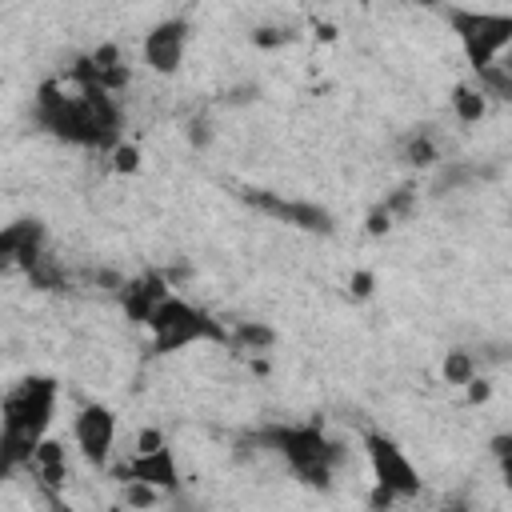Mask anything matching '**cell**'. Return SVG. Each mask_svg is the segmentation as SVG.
<instances>
[{"label": "cell", "mask_w": 512, "mask_h": 512, "mask_svg": "<svg viewBox=\"0 0 512 512\" xmlns=\"http://www.w3.org/2000/svg\"><path fill=\"white\" fill-rule=\"evenodd\" d=\"M32 120L52 140L72 144V148H88V152H112L124 140L120 100L96 84H84V80H76L72 88L64 80H44L32 96Z\"/></svg>", "instance_id": "1"}, {"label": "cell", "mask_w": 512, "mask_h": 512, "mask_svg": "<svg viewBox=\"0 0 512 512\" xmlns=\"http://www.w3.org/2000/svg\"><path fill=\"white\" fill-rule=\"evenodd\" d=\"M60 404V380L56 376H24L4 400H0V480L28 468L40 440L52 432Z\"/></svg>", "instance_id": "2"}, {"label": "cell", "mask_w": 512, "mask_h": 512, "mask_svg": "<svg viewBox=\"0 0 512 512\" xmlns=\"http://www.w3.org/2000/svg\"><path fill=\"white\" fill-rule=\"evenodd\" d=\"M252 440L264 452L280 456L284 468L308 488H328L344 460V448L320 424H268Z\"/></svg>", "instance_id": "3"}, {"label": "cell", "mask_w": 512, "mask_h": 512, "mask_svg": "<svg viewBox=\"0 0 512 512\" xmlns=\"http://www.w3.org/2000/svg\"><path fill=\"white\" fill-rule=\"evenodd\" d=\"M144 328H148V348L156 356H176L192 344H228V324L184 296H164Z\"/></svg>", "instance_id": "4"}, {"label": "cell", "mask_w": 512, "mask_h": 512, "mask_svg": "<svg viewBox=\"0 0 512 512\" xmlns=\"http://www.w3.org/2000/svg\"><path fill=\"white\" fill-rule=\"evenodd\" d=\"M444 20L452 24L460 52L472 72L496 64L508 56L512 44V16L508 12H472V8H444Z\"/></svg>", "instance_id": "5"}, {"label": "cell", "mask_w": 512, "mask_h": 512, "mask_svg": "<svg viewBox=\"0 0 512 512\" xmlns=\"http://www.w3.org/2000/svg\"><path fill=\"white\" fill-rule=\"evenodd\" d=\"M360 448H364L372 484L384 488L392 500H416V496L424 492V476H420L416 460L404 452L400 440H392V436L380 432V428H364V432H360Z\"/></svg>", "instance_id": "6"}, {"label": "cell", "mask_w": 512, "mask_h": 512, "mask_svg": "<svg viewBox=\"0 0 512 512\" xmlns=\"http://www.w3.org/2000/svg\"><path fill=\"white\" fill-rule=\"evenodd\" d=\"M116 412L108 404H80L72 416V448L80 452V460L88 468H108L112 452H116Z\"/></svg>", "instance_id": "7"}, {"label": "cell", "mask_w": 512, "mask_h": 512, "mask_svg": "<svg viewBox=\"0 0 512 512\" xmlns=\"http://www.w3.org/2000/svg\"><path fill=\"white\" fill-rule=\"evenodd\" d=\"M188 40H192V24L184 16H164L156 20L144 40H140V60L152 76H176L180 64H184V52H188Z\"/></svg>", "instance_id": "8"}, {"label": "cell", "mask_w": 512, "mask_h": 512, "mask_svg": "<svg viewBox=\"0 0 512 512\" xmlns=\"http://www.w3.org/2000/svg\"><path fill=\"white\" fill-rule=\"evenodd\" d=\"M44 252H48V232H44L40 220L20 216V220L0 228V276L28 272Z\"/></svg>", "instance_id": "9"}, {"label": "cell", "mask_w": 512, "mask_h": 512, "mask_svg": "<svg viewBox=\"0 0 512 512\" xmlns=\"http://www.w3.org/2000/svg\"><path fill=\"white\" fill-rule=\"evenodd\" d=\"M120 484L124 480H132V484H148L152 492H160V496H176L180 492V464H176V452L164 444V448H156V452H132L124 464H120Z\"/></svg>", "instance_id": "10"}, {"label": "cell", "mask_w": 512, "mask_h": 512, "mask_svg": "<svg viewBox=\"0 0 512 512\" xmlns=\"http://www.w3.org/2000/svg\"><path fill=\"white\" fill-rule=\"evenodd\" d=\"M260 212H268V216H276L280 224H292V228H300V232H320V236H332L336 232V220H332V212L324 208V204H312V200H288V196H280V192H256V196H248Z\"/></svg>", "instance_id": "11"}, {"label": "cell", "mask_w": 512, "mask_h": 512, "mask_svg": "<svg viewBox=\"0 0 512 512\" xmlns=\"http://www.w3.org/2000/svg\"><path fill=\"white\" fill-rule=\"evenodd\" d=\"M164 296H172V288H168V276L164 272H140V276H132V280H124L120 288H116V300H120V312L132 320V324H148V316L160 308V300Z\"/></svg>", "instance_id": "12"}, {"label": "cell", "mask_w": 512, "mask_h": 512, "mask_svg": "<svg viewBox=\"0 0 512 512\" xmlns=\"http://www.w3.org/2000/svg\"><path fill=\"white\" fill-rule=\"evenodd\" d=\"M68 468H72V464H68V444L56 440V436H44L40 448L32 452V460H28V472L36 476L40 492H64Z\"/></svg>", "instance_id": "13"}, {"label": "cell", "mask_w": 512, "mask_h": 512, "mask_svg": "<svg viewBox=\"0 0 512 512\" xmlns=\"http://www.w3.org/2000/svg\"><path fill=\"white\" fill-rule=\"evenodd\" d=\"M448 104H452V112H456L460 124H480V120L488 116V100H484V92H480L472 80H460V84L452 88Z\"/></svg>", "instance_id": "14"}, {"label": "cell", "mask_w": 512, "mask_h": 512, "mask_svg": "<svg viewBox=\"0 0 512 512\" xmlns=\"http://www.w3.org/2000/svg\"><path fill=\"white\" fill-rule=\"evenodd\" d=\"M228 344L232 348H244V352H268L276 344V332L260 320H240L236 328H228Z\"/></svg>", "instance_id": "15"}, {"label": "cell", "mask_w": 512, "mask_h": 512, "mask_svg": "<svg viewBox=\"0 0 512 512\" xmlns=\"http://www.w3.org/2000/svg\"><path fill=\"white\" fill-rule=\"evenodd\" d=\"M400 160L408 168H436L440 164V148L428 132H408L404 144H400Z\"/></svg>", "instance_id": "16"}, {"label": "cell", "mask_w": 512, "mask_h": 512, "mask_svg": "<svg viewBox=\"0 0 512 512\" xmlns=\"http://www.w3.org/2000/svg\"><path fill=\"white\" fill-rule=\"evenodd\" d=\"M440 372H444V380H448V384H460V388H464V384L480 372V364H476V356H472V352H460V348H456V352H448V356H444V368H440Z\"/></svg>", "instance_id": "17"}, {"label": "cell", "mask_w": 512, "mask_h": 512, "mask_svg": "<svg viewBox=\"0 0 512 512\" xmlns=\"http://www.w3.org/2000/svg\"><path fill=\"white\" fill-rule=\"evenodd\" d=\"M108 156H112V172H120V176H128V172H136V168H140V148H136V144H128V140H120Z\"/></svg>", "instance_id": "18"}, {"label": "cell", "mask_w": 512, "mask_h": 512, "mask_svg": "<svg viewBox=\"0 0 512 512\" xmlns=\"http://www.w3.org/2000/svg\"><path fill=\"white\" fill-rule=\"evenodd\" d=\"M124 500H128L132 508H156L164 496H160V492H152L148 484H132V480H124Z\"/></svg>", "instance_id": "19"}, {"label": "cell", "mask_w": 512, "mask_h": 512, "mask_svg": "<svg viewBox=\"0 0 512 512\" xmlns=\"http://www.w3.org/2000/svg\"><path fill=\"white\" fill-rule=\"evenodd\" d=\"M168 440H164V432L160 428H140L136 432V448L132 452H156V448H164Z\"/></svg>", "instance_id": "20"}, {"label": "cell", "mask_w": 512, "mask_h": 512, "mask_svg": "<svg viewBox=\"0 0 512 512\" xmlns=\"http://www.w3.org/2000/svg\"><path fill=\"white\" fill-rule=\"evenodd\" d=\"M436 512H476V504H472V496L468 492H448L444 500H440V508Z\"/></svg>", "instance_id": "21"}, {"label": "cell", "mask_w": 512, "mask_h": 512, "mask_svg": "<svg viewBox=\"0 0 512 512\" xmlns=\"http://www.w3.org/2000/svg\"><path fill=\"white\" fill-rule=\"evenodd\" d=\"M364 228H368V236H384V232L392 228V216H388V212H384V208L376 204V208L368 212V220H364Z\"/></svg>", "instance_id": "22"}, {"label": "cell", "mask_w": 512, "mask_h": 512, "mask_svg": "<svg viewBox=\"0 0 512 512\" xmlns=\"http://www.w3.org/2000/svg\"><path fill=\"white\" fill-rule=\"evenodd\" d=\"M464 392H468V404H480V400H488V396H492V384H488V380H480V376H472V380L464 384Z\"/></svg>", "instance_id": "23"}, {"label": "cell", "mask_w": 512, "mask_h": 512, "mask_svg": "<svg viewBox=\"0 0 512 512\" xmlns=\"http://www.w3.org/2000/svg\"><path fill=\"white\" fill-rule=\"evenodd\" d=\"M352 292H356V296H368V292H372V276H368V272H356V276H352Z\"/></svg>", "instance_id": "24"}, {"label": "cell", "mask_w": 512, "mask_h": 512, "mask_svg": "<svg viewBox=\"0 0 512 512\" xmlns=\"http://www.w3.org/2000/svg\"><path fill=\"white\" fill-rule=\"evenodd\" d=\"M40 496L48 500V508H52V512H72V508L64 504V496H60V492H40Z\"/></svg>", "instance_id": "25"}, {"label": "cell", "mask_w": 512, "mask_h": 512, "mask_svg": "<svg viewBox=\"0 0 512 512\" xmlns=\"http://www.w3.org/2000/svg\"><path fill=\"white\" fill-rule=\"evenodd\" d=\"M0 432H4V424H0Z\"/></svg>", "instance_id": "26"}]
</instances>
